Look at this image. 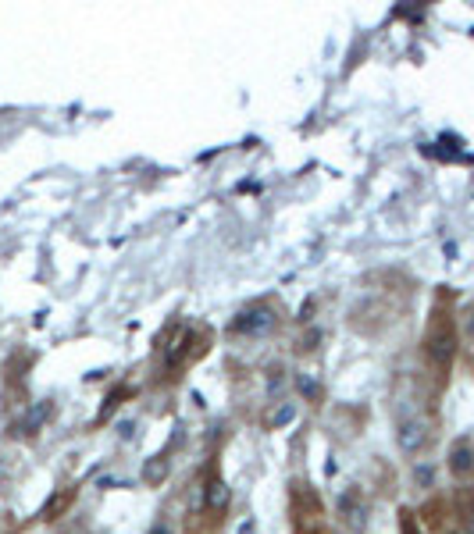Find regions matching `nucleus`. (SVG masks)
<instances>
[{"mask_svg": "<svg viewBox=\"0 0 474 534\" xmlns=\"http://www.w3.org/2000/svg\"><path fill=\"white\" fill-rule=\"evenodd\" d=\"M428 438H432V420L425 417V413H406V417H399V424H396V445L403 449V452H421L428 445Z\"/></svg>", "mask_w": 474, "mask_h": 534, "instance_id": "nucleus-1", "label": "nucleus"}, {"mask_svg": "<svg viewBox=\"0 0 474 534\" xmlns=\"http://www.w3.org/2000/svg\"><path fill=\"white\" fill-rule=\"evenodd\" d=\"M278 325V313H275V306L271 303H257V306H246L236 320H232V332H239V335H268L271 328Z\"/></svg>", "mask_w": 474, "mask_h": 534, "instance_id": "nucleus-2", "label": "nucleus"}, {"mask_svg": "<svg viewBox=\"0 0 474 534\" xmlns=\"http://www.w3.org/2000/svg\"><path fill=\"white\" fill-rule=\"evenodd\" d=\"M425 349H428V360L439 363V367H446V363L453 360V353H456V332H453L449 320H435L432 332H428Z\"/></svg>", "mask_w": 474, "mask_h": 534, "instance_id": "nucleus-3", "label": "nucleus"}, {"mask_svg": "<svg viewBox=\"0 0 474 534\" xmlns=\"http://www.w3.org/2000/svg\"><path fill=\"white\" fill-rule=\"evenodd\" d=\"M339 513L346 516V523H350L353 530H360V527L367 523V502H360V495H357V492L339 495Z\"/></svg>", "mask_w": 474, "mask_h": 534, "instance_id": "nucleus-4", "label": "nucleus"}, {"mask_svg": "<svg viewBox=\"0 0 474 534\" xmlns=\"http://www.w3.org/2000/svg\"><path fill=\"white\" fill-rule=\"evenodd\" d=\"M50 410H54V406H50L46 399H43V403H32V406H29V413L15 424V435H22V438H25V435H36L39 427H43V420L50 417Z\"/></svg>", "mask_w": 474, "mask_h": 534, "instance_id": "nucleus-5", "label": "nucleus"}, {"mask_svg": "<svg viewBox=\"0 0 474 534\" xmlns=\"http://www.w3.org/2000/svg\"><path fill=\"white\" fill-rule=\"evenodd\" d=\"M449 470H453L456 477H467V474L474 470V449H470V442H456V445L449 449Z\"/></svg>", "mask_w": 474, "mask_h": 534, "instance_id": "nucleus-6", "label": "nucleus"}, {"mask_svg": "<svg viewBox=\"0 0 474 534\" xmlns=\"http://www.w3.org/2000/svg\"><path fill=\"white\" fill-rule=\"evenodd\" d=\"M229 499H232V492H229V485H225V481H210V485H207V499H203V506L210 509V513H225L229 509Z\"/></svg>", "mask_w": 474, "mask_h": 534, "instance_id": "nucleus-7", "label": "nucleus"}, {"mask_svg": "<svg viewBox=\"0 0 474 534\" xmlns=\"http://www.w3.org/2000/svg\"><path fill=\"white\" fill-rule=\"evenodd\" d=\"M189 342H193V332H189V328H182V332L175 335V342L168 346V353H165V363H168V367H179V363H182V356L189 353Z\"/></svg>", "mask_w": 474, "mask_h": 534, "instance_id": "nucleus-8", "label": "nucleus"}, {"mask_svg": "<svg viewBox=\"0 0 474 534\" xmlns=\"http://www.w3.org/2000/svg\"><path fill=\"white\" fill-rule=\"evenodd\" d=\"M165 477H168V456L146 460V467H143V481H146V485H161Z\"/></svg>", "mask_w": 474, "mask_h": 534, "instance_id": "nucleus-9", "label": "nucleus"}, {"mask_svg": "<svg viewBox=\"0 0 474 534\" xmlns=\"http://www.w3.org/2000/svg\"><path fill=\"white\" fill-rule=\"evenodd\" d=\"M68 502H72V492H65V495H58V499H50V502L43 506V516H54V513H61Z\"/></svg>", "mask_w": 474, "mask_h": 534, "instance_id": "nucleus-10", "label": "nucleus"}, {"mask_svg": "<svg viewBox=\"0 0 474 534\" xmlns=\"http://www.w3.org/2000/svg\"><path fill=\"white\" fill-rule=\"evenodd\" d=\"M296 385H300V392L307 396V399H318V382H314V378H307V374H300V378H296Z\"/></svg>", "mask_w": 474, "mask_h": 534, "instance_id": "nucleus-11", "label": "nucleus"}, {"mask_svg": "<svg viewBox=\"0 0 474 534\" xmlns=\"http://www.w3.org/2000/svg\"><path fill=\"white\" fill-rule=\"evenodd\" d=\"M293 420V406H278L271 417H268V427H278V424H289Z\"/></svg>", "mask_w": 474, "mask_h": 534, "instance_id": "nucleus-12", "label": "nucleus"}, {"mask_svg": "<svg viewBox=\"0 0 474 534\" xmlns=\"http://www.w3.org/2000/svg\"><path fill=\"white\" fill-rule=\"evenodd\" d=\"M414 477H417V485H432L435 470H432V467H417V470H414Z\"/></svg>", "mask_w": 474, "mask_h": 534, "instance_id": "nucleus-13", "label": "nucleus"}, {"mask_svg": "<svg viewBox=\"0 0 474 534\" xmlns=\"http://www.w3.org/2000/svg\"><path fill=\"white\" fill-rule=\"evenodd\" d=\"M239 534H257V527H253V520H246V523L239 527Z\"/></svg>", "mask_w": 474, "mask_h": 534, "instance_id": "nucleus-14", "label": "nucleus"}, {"mask_svg": "<svg viewBox=\"0 0 474 534\" xmlns=\"http://www.w3.org/2000/svg\"><path fill=\"white\" fill-rule=\"evenodd\" d=\"M150 534H172V530H168V527H165V523H157V527H153V530H150Z\"/></svg>", "mask_w": 474, "mask_h": 534, "instance_id": "nucleus-15", "label": "nucleus"}, {"mask_svg": "<svg viewBox=\"0 0 474 534\" xmlns=\"http://www.w3.org/2000/svg\"><path fill=\"white\" fill-rule=\"evenodd\" d=\"M467 332H470V335H474V310H470V313H467Z\"/></svg>", "mask_w": 474, "mask_h": 534, "instance_id": "nucleus-16", "label": "nucleus"}, {"mask_svg": "<svg viewBox=\"0 0 474 534\" xmlns=\"http://www.w3.org/2000/svg\"><path fill=\"white\" fill-rule=\"evenodd\" d=\"M470 534H474V509H470Z\"/></svg>", "mask_w": 474, "mask_h": 534, "instance_id": "nucleus-17", "label": "nucleus"}]
</instances>
